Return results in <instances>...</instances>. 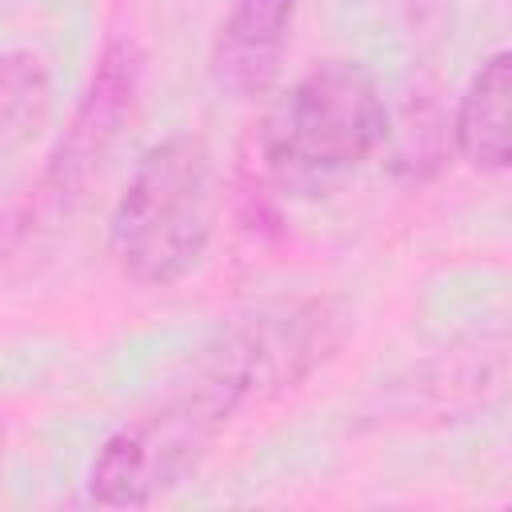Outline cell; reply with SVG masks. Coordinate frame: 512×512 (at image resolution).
I'll use <instances>...</instances> for the list:
<instances>
[{
	"instance_id": "1",
	"label": "cell",
	"mask_w": 512,
	"mask_h": 512,
	"mask_svg": "<svg viewBox=\"0 0 512 512\" xmlns=\"http://www.w3.org/2000/svg\"><path fill=\"white\" fill-rule=\"evenodd\" d=\"M336 324L332 304L312 300L216 332L188 380L100 444L88 500L100 508H148L180 488L248 400L292 388L328 356L340 336Z\"/></svg>"
},
{
	"instance_id": "7",
	"label": "cell",
	"mask_w": 512,
	"mask_h": 512,
	"mask_svg": "<svg viewBox=\"0 0 512 512\" xmlns=\"http://www.w3.org/2000/svg\"><path fill=\"white\" fill-rule=\"evenodd\" d=\"M52 104L48 72L28 52H4L0 56V148L28 140Z\"/></svg>"
},
{
	"instance_id": "4",
	"label": "cell",
	"mask_w": 512,
	"mask_h": 512,
	"mask_svg": "<svg viewBox=\"0 0 512 512\" xmlns=\"http://www.w3.org/2000/svg\"><path fill=\"white\" fill-rule=\"evenodd\" d=\"M136 88H140V52L120 40L100 56L92 84L48 160L44 188H40L48 204L68 208L76 196H84L88 180L100 172L104 156L116 148V140L132 116Z\"/></svg>"
},
{
	"instance_id": "2",
	"label": "cell",
	"mask_w": 512,
	"mask_h": 512,
	"mask_svg": "<svg viewBox=\"0 0 512 512\" xmlns=\"http://www.w3.org/2000/svg\"><path fill=\"white\" fill-rule=\"evenodd\" d=\"M212 216L216 172L208 144L192 132L168 136L128 176L108 220V252L132 284H176L204 260Z\"/></svg>"
},
{
	"instance_id": "6",
	"label": "cell",
	"mask_w": 512,
	"mask_h": 512,
	"mask_svg": "<svg viewBox=\"0 0 512 512\" xmlns=\"http://www.w3.org/2000/svg\"><path fill=\"white\" fill-rule=\"evenodd\" d=\"M508 88H512L508 52L488 56L464 88L456 112V144L460 156L480 172L508 168Z\"/></svg>"
},
{
	"instance_id": "8",
	"label": "cell",
	"mask_w": 512,
	"mask_h": 512,
	"mask_svg": "<svg viewBox=\"0 0 512 512\" xmlns=\"http://www.w3.org/2000/svg\"><path fill=\"white\" fill-rule=\"evenodd\" d=\"M0 452H4V428H0Z\"/></svg>"
},
{
	"instance_id": "5",
	"label": "cell",
	"mask_w": 512,
	"mask_h": 512,
	"mask_svg": "<svg viewBox=\"0 0 512 512\" xmlns=\"http://www.w3.org/2000/svg\"><path fill=\"white\" fill-rule=\"evenodd\" d=\"M296 0H236L220 36L212 44V80L228 96H256L264 92L288 44Z\"/></svg>"
},
{
	"instance_id": "3",
	"label": "cell",
	"mask_w": 512,
	"mask_h": 512,
	"mask_svg": "<svg viewBox=\"0 0 512 512\" xmlns=\"http://www.w3.org/2000/svg\"><path fill=\"white\" fill-rule=\"evenodd\" d=\"M388 132L376 80L348 60L304 72L268 112L260 152L292 184H320L364 164Z\"/></svg>"
}]
</instances>
